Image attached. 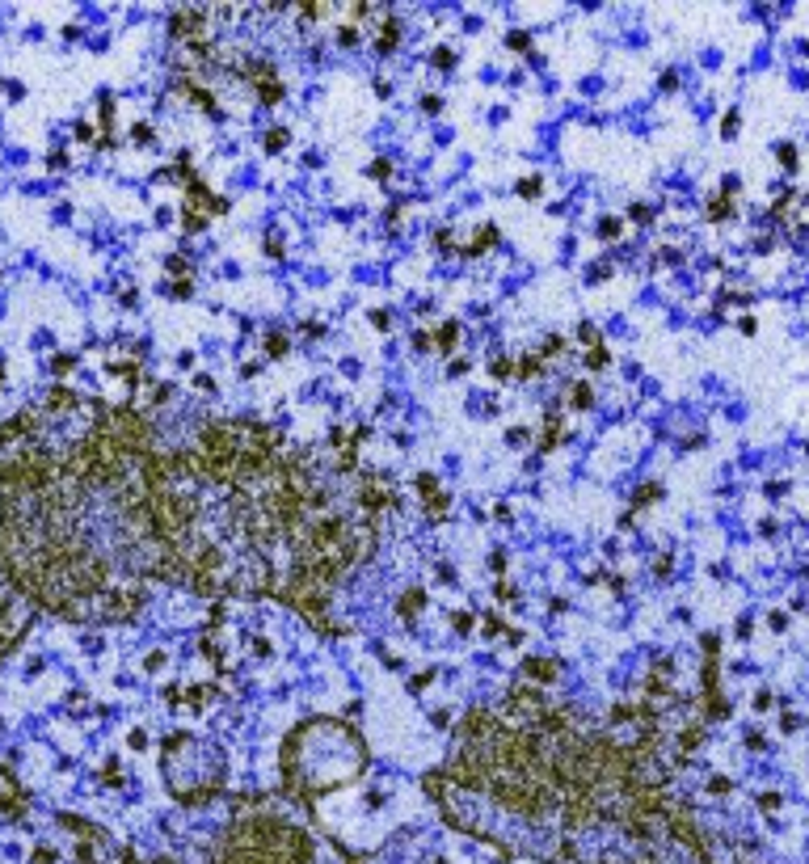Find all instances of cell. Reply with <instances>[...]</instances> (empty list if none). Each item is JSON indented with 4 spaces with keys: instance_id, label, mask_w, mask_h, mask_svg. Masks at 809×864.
<instances>
[{
    "instance_id": "cell-40",
    "label": "cell",
    "mask_w": 809,
    "mask_h": 864,
    "mask_svg": "<svg viewBox=\"0 0 809 864\" xmlns=\"http://www.w3.org/2000/svg\"><path fill=\"white\" fill-rule=\"evenodd\" d=\"M603 278H611V262H594L590 266V283H603Z\"/></svg>"
},
{
    "instance_id": "cell-32",
    "label": "cell",
    "mask_w": 809,
    "mask_h": 864,
    "mask_svg": "<svg viewBox=\"0 0 809 864\" xmlns=\"http://www.w3.org/2000/svg\"><path fill=\"white\" fill-rule=\"evenodd\" d=\"M578 342H582L586 350H590V346H599V329H594L590 320H582V325H578Z\"/></svg>"
},
{
    "instance_id": "cell-41",
    "label": "cell",
    "mask_w": 809,
    "mask_h": 864,
    "mask_svg": "<svg viewBox=\"0 0 809 864\" xmlns=\"http://www.w3.org/2000/svg\"><path fill=\"white\" fill-rule=\"evenodd\" d=\"M729 788H733V784H729V776H713V780H708V793H717V797H725Z\"/></svg>"
},
{
    "instance_id": "cell-14",
    "label": "cell",
    "mask_w": 809,
    "mask_h": 864,
    "mask_svg": "<svg viewBox=\"0 0 809 864\" xmlns=\"http://www.w3.org/2000/svg\"><path fill=\"white\" fill-rule=\"evenodd\" d=\"M704 215H708V220H729V215H733V198H729V194H725V190H721L717 198H708V207H704Z\"/></svg>"
},
{
    "instance_id": "cell-21",
    "label": "cell",
    "mask_w": 809,
    "mask_h": 864,
    "mask_svg": "<svg viewBox=\"0 0 809 864\" xmlns=\"http://www.w3.org/2000/svg\"><path fill=\"white\" fill-rule=\"evenodd\" d=\"M607 363H611V355H607V346H603V342L586 350V367H590V371H603Z\"/></svg>"
},
{
    "instance_id": "cell-18",
    "label": "cell",
    "mask_w": 809,
    "mask_h": 864,
    "mask_svg": "<svg viewBox=\"0 0 809 864\" xmlns=\"http://www.w3.org/2000/svg\"><path fill=\"white\" fill-rule=\"evenodd\" d=\"M262 346H266V355H270V359H283V355L291 350L287 333H266V342H262Z\"/></svg>"
},
{
    "instance_id": "cell-34",
    "label": "cell",
    "mask_w": 809,
    "mask_h": 864,
    "mask_svg": "<svg viewBox=\"0 0 809 864\" xmlns=\"http://www.w3.org/2000/svg\"><path fill=\"white\" fill-rule=\"evenodd\" d=\"M337 43L342 46H359V26H337Z\"/></svg>"
},
{
    "instance_id": "cell-2",
    "label": "cell",
    "mask_w": 809,
    "mask_h": 864,
    "mask_svg": "<svg viewBox=\"0 0 809 864\" xmlns=\"http://www.w3.org/2000/svg\"><path fill=\"white\" fill-rule=\"evenodd\" d=\"M34 611H39L34 599L17 586V578L9 574V565H4V556H0V658L13 654L17 641L30 633Z\"/></svg>"
},
{
    "instance_id": "cell-54",
    "label": "cell",
    "mask_w": 809,
    "mask_h": 864,
    "mask_svg": "<svg viewBox=\"0 0 809 864\" xmlns=\"http://www.w3.org/2000/svg\"><path fill=\"white\" fill-rule=\"evenodd\" d=\"M755 708H759V713H767V708H771V691H767V687L755 696Z\"/></svg>"
},
{
    "instance_id": "cell-53",
    "label": "cell",
    "mask_w": 809,
    "mask_h": 864,
    "mask_svg": "<svg viewBox=\"0 0 809 864\" xmlns=\"http://www.w3.org/2000/svg\"><path fill=\"white\" fill-rule=\"evenodd\" d=\"M489 565H494V574H502V569H506V552H502V548H494V556H489Z\"/></svg>"
},
{
    "instance_id": "cell-23",
    "label": "cell",
    "mask_w": 809,
    "mask_h": 864,
    "mask_svg": "<svg viewBox=\"0 0 809 864\" xmlns=\"http://www.w3.org/2000/svg\"><path fill=\"white\" fill-rule=\"evenodd\" d=\"M413 485H417V494H422V498H434V494H439V477H434V472H417V477H413Z\"/></svg>"
},
{
    "instance_id": "cell-46",
    "label": "cell",
    "mask_w": 809,
    "mask_h": 864,
    "mask_svg": "<svg viewBox=\"0 0 809 864\" xmlns=\"http://www.w3.org/2000/svg\"><path fill=\"white\" fill-rule=\"evenodd\" d=\"M262 249H266L270 258H283V240H278V236H266V240H262Z\"/></svg>"
},
{
    "instance_id": "cell-57",
    "label": "cell",
    "mask_w": 809,
    "mask_h": 864,
    "mask_svg": "<svg viewBox=\"0 0 809 864\" xmlns=\"http://www.w3.org/2000/svg\"><path fill=\"white\" fill-rule=\"evenodd\" d=\"M464 371H468V363H464V359H455V363L447 367V375H451V380H459V375H464Z\"/></svg>"
},
{
    "instance_id": "cell-17",
    "label": "cell",
    "mask_w": 809,
    "mask_h": 864,
    "mask_svg": "<svg viewBox=\"0 0 809 864\" xmlns=\"http://www.w3.org/2000/svg\"><path fill=\"white\" fill-rule=\"evenodd\" d=\"M287 139H291V131H287V127H270L266 136H262V148H266V152H283V148H287Z\"/></svg>"
},
{
    "instance_id": "cell-25",
    "label": "cell",
    "mask_w": 809,
    "mask_h": 864,
    "mask_svg": "<svg viewBox=\"0 0 809 864\" xmlns=\"http://www.w3.org/2000/svg\"><path fill=\"white\" fill-rule=\"evenodd\" d=\"M367 173H371V178H375V182H388V178H392V161H384V156H375V161H371V165H367Z\"/></svg>"
},
{
    "instance_id": "cell-58",
    "label": "cell",
    "mask_w": 809,
    "mask_h": 864,
    "mask_svg": "<svg viewBox=\"0 0 809 864\" xmlns=\"http://www.w3.org/2000/svg\"><path fill=\"white\" fill-rule=\"evenodd\" d=\"M253 654H258V658H266V654H270V641L266 637H253Z\"/></svg>"
},
{
    "instance_id": "cell-10",
    "label": "cell",
    "mask_w": 809,
    "mask_h": 864,
    "mask_svg": "<svg viewBox=\"0 0 809 864\" xmlns=\"http://www.w3.org/2000/svg\"><path fill=\"white\" fill-rule=\"evenodd\" d=\"M21 805V788H17V780L0 768V810H17Z\"/></svg>"
},
{
    "instance_id": "cell-12",
    "label": "cell",
    "mask_w": 809,
    "mask_h": 864,
    "mask_svg": "<svg viewBox=\"0 0 809 864\" xmlns=\"http://www.w3.org/2000/svg\"><path fill=\"white\" fill-rule=\"evenodd\" d=\"M455 337H459V320H443V329L434 333L439 355H451V350H455Z\"/></svg>"
},
{
    "instance_id": "cell-52",
    "label": "cell",
    "mask_w": 809,
    "mask_h": 864,
    "mask_svg": "<svg viewBox=\"0 0 809 864\" xmlns=\"http://www.w3.org/2000/svg\"><path fill=\"white\" fill-rule=\"evenodd\" d=\"M746 746H751V751H763V746H767L763 733H759V729H751V733H746Z\"/></svg>"
},
{
    "instance_id": "cell-35",
    "label": "cell",
    "mask_w": 809,
    "mask_h": 864,
    "mask_svg": "<svg viewBox=\"0 0 809 864\" xmlns=\"http://www.w3.org/2000/svg\"><path fill=\"white\" fill-rule=\"evenodd\" d=\"M506 43L514 46V51H531V34H527V30H514V34H506Z\"/></svg>"
},
{
    "instance_id": "cell-27",
    "label": "cell",
    "mask_w": 809,
    "mask_h": 864,
    "mask_svg": "<svg viewBox=\"0 0 809 864\" xmlns=\"http://www.w3.org/2000/svg\"><path fill=\"white\" fill-rule=\"evenodd\" d=\"M599 236H603V240H620V220H616V215H603V220H599Z\"/></svg>"
},
{
    "instance_id": "cell-24",
    "label": "cell",
    "mask_w": 809,
    "mask_h": 864,
    "mask_svg": "<svg viewBox=\"0 0 809 864\" xmlns=\"http://www.w3.org/2000/svg\"><path fill=\"white\" fill-rule=\"evenodd\" d=\"M738 123H742V110H725V118H721V139L738 136Z\"/></svg>"
},
{
    "instance_id": "cell-43",
    "label": "cell",
    "mask_w": 809,
    "mask_h": 864,
    "mask_svg": "<svg viewBox=\"0 0 809 864\" xmlns=\"http://www.w3.org/2000/svg\"><path fill=\"white\" fill-rule=\"evenodd\" d=\"M211 696H215V687H190V700H194L198 708H203V704H207Z\"/></svg>"
},
{
    "instance_id": "cell-20",
    "label": "cell",
    "mask_w": 809,
    "mask_h": 864,
    "mask_svg": "<svg viewBox=\"0 0 809 864\" xmlns=\"http://www.w3.org/2000/svg\"><path fill=\"white\" fill-rule=\"evenodd\" d=\"M629 721H636V704H616L607 713V726H629Z\"/></svg>"
},
{
    "instance_id": "cell-51",
    "label": "cell",
    "mask_w": 809,
    "mask_h": 864,
    "mask_svg": "<svg viewBox=\"0 0 809 864\" xmlns=\"http://www.w3.org/2000/svg\"><path fill=\"white\" fill-rule=\"evenodd\" d=\"M497 633H502V620L489 611V616H485V637H497Z\"/></svg>"
},
{
    "instance_id": "cell-15",
    "label": "cell",
    "mask_w": 809,
    "mask_h": 864,
    "mask_svg": "<svg viewBox=\"0 0 809 864\" xmlns=\"http://www.w3.org/2000/svg\"><path fill=\"white\" fill-rule=\"evenodd\" d=\"M662 494H666V489H662V481H645V485H641V489H636V494H632V510H641V506H649V502H658V498H662Z\"/></svg>"
},
{
    "instance_id": "cell-4",
    "label": "cell",
    "mask_w": 809,
    "mask_h": 864,
    "mask_svg": "<svg viewBox=\"0 0 809 864\" xmlns=\"http://www.w3.org/2000/svg\"><path fill=\"white\" fill-rule=\"evenodd\" d=\"M245 81L258 89V101L262 106H278L283 101V81H278V72H274V63H266V59H249L245 63Z\"/></svg>"
},
{
    "instance_id": "cell-56",
    "label": "cell",
    "mask_w": 809,
    "mask_h": 864,
    "mask_svg": "<svg viewBox=\"0 0 809 864\" xmlns=\"http://www.w3.org/2000/svg\"><path fill=\"white\" fill-rule=\"evenodd\" d=\"M767 624H771V629H784V624H788V616H784V611H771V616H767Z\"/></svg>"
},
{
    "instance_id": "cell-30",
    "label": "cell",
    "mask_w": 809,
    "mask_h": 864,
    "mask_svg": "<svg viewBox=\"0 0 809 864\" xmlns=\"http://www.w3.org/2000/svg\"><path fill=\"white\" fill-rule=\"evenodd\" d=\"M494 599H497V603H514V599H519V591H514L506 578H497V582H494Z\"/></svg>"
},
{
    "instance_id": "cell-9",
    "label": "cell",
    "mask_w": 809,
    "mask_h": 864,
    "mask_svg": "<svg viewBox=\"0 0 809 864\" xmlns=\"http://www.w3.org/2000/svg\"><path fill=\"white\" fill-rule=\"evenodd\" d=\"M494 245H497V224H485L477 232V240L459 245V253H464V258H477V253H485V249H494Z\"/></svg>"
},
{
    "instance_id": "cell-37",
    "label": "cell",
    "mask_w": 809,
    "mask_h": 864,
    "mask_svg": "<svg viewBox=\"0 0 809 864\" xmlns=\"http://www.w3.org/2000/svg\"><path fill=\"white\" fill-rule=\"evenodd\" d=\"M775 152H780V161H784V169H797V148H793V143H780V148H775Z\"/></svg>"
},
{
    "instance_id": "cell-19",
    "label": "cell",
    "mask_w": 809,
    "mask_h": 864,
    "mask_svg": "<svg viewBox=\"0 0 809 864\" xmlns=\"http://www.w3.org/2000/svg\"><path fill=\"white\" fill-rule=\"evenodd\" d=\"M447 510H451V498L443 489H439L434 498H426V514H430V519H447Z\"/></svg>"
},
{
    "instance_id": "cell-39",
    "label": "cell",
    "mask_w": 809,
    "mask_h": 864,
    "mask_svg": "<svg viewBox=\"0 0 809 864\" xmlns=\"http://www.w3.org/2000/svg\"><path fill=\"white\" fill-rule=\"evenodd\" d=\"M430 683H434V671H417V675L409 679V687H413V691H426Z\"/></svg>"
},
{
    "instance_id": "cell-13",
    "label": "cell",
    "mask_w": 809,
    "mask_h": 864,
    "mask_svg": "<svg viewBox=\"0 0 809 864\" xmlns=\"http://www.w3.org/2000/svg\"><path fill=\"white\" fill-rule=\"evenodd\" d=\"M514 375H519V380H536V375H544V359H539V355H523V359H514Z\"/></svg>"
},
{
    "instance_id": "cell-7",
    "label": "cell",
    "mask_w": 809,
    "mask_h": 864,
    "mask_svg": "<svg viewBox=\"0 0 809 864\" xmlns=\"http://www.w3.org/2000/svg\"><path fill=\"white\" fill-rule=\"evenodd\" d=\"M422 607H426V591H422V586H409V591L397 599V616H401L404 624H413Z\"/></svg>"
},
{
    "instance_id": "cell-36",
    "label": "cell",
    "mask_w": 809,
    "mask_h": 864,
    "mask_svg": "<svg viewBox=\"0 0 809 864\" xmlns=\"http://www.w3.org/2000/svg\"><path fill=\"white\" fill-rule=\"evenodd\" d=\"M422 110H426V114H443V97H439V93H426V97H422Z\"/></svg>"
},
{
    "instance_id": "cell-16",
    "label": "cell",
    "mask_w": 809,
    "mask_h": 864,
    "mask_svg": "<svg viewBox=\"0 0 809 864\" xmlns=\"http://www.w3.org/2000/svg\"><path fill=\"white\" fill-rule=\"evenodd\" d=\"M569 401H574V410H590V405H594V388H590L586 380H574V384H569Z\"/></svg>"
},
{
    "instance_id": "cell-3",
    "label": "cell",
    "mask_w": 809,
    "mask_h": 864,
    "mask_svg": "<svg viewBox=\"0 0 809 864\" xmlns=\"http://www.w3.org/2000/svg\"><path fill=\"white\" fill-rule=\"evenodd\" d=\"M392 506H397V489H392V477H388V472L362 477V485H359L362 519H375V514H384V510H392Z\"/></svg>"
},
{
    "instance_id": "cell-5",
    "label": "cell",
    "mask_w": 809,
    "mask_h": 864,
    "mask_svg": "<svg viewBox=\"0 0 809 864\" xmlns=\"http://www.w3.org/2000/svg\"><path fill=\"white\" fill-rule=\"evenodd\" d=\"M561 422H565V410L561 405H552L548 417H544V430H539V452H552V447H561Z\"/></svg>"
},
{
    "instance_id": "cell-42",
    "label": "cell",
    "mask_w": 809,
    "mask_h": 864,
    "mask_svg": "<svg viewBox=\"0 0 809 864\" xmlns=\"http://www.w3.org/2000/svg\"><path fill=\"white\" fill-rule=\"evenodd\" d=\"M527 439H531V434H527V430H523V426H514V430H506V443H510V447H523V443H527Z\"/></svg>"
},
{
    "instance_id": "cell-33",
    "label": "cell",
    "mask_w": 809,
    "mask_h": 864,
    "mask_svg": "<svg viewBox=\"0 0 809 864\" xmlns=\"http://www.w3.org/2000/svg\"><path fill=\"white\" fill-rule=\"evenodd\" d=\"M629 220H636V224H649V220H653V207H649V203H632V207H629Z\"/></svg>"
},
{
    "instance_id": "cell-47",
    "label": "cell",
    "mask_w": 809,
    "mask_h": 864,
    "mask_svg": "<svg viewBox=\"0 0 809 864\" xmlns=\"http://www.w3.org/2000/svg\"><path fill=\"white\" fill-rule=\"evenodd\" d=\"M759 805H763L767 814H771V810H780V793H759Z\"/></svg>"
},
{
    "instance_id": "cell-45",
    "label": "cell",
    "mask_w": 809,
    "mask_h": 864,
    "mask_svg": "<svg viewBox=\"0 0 809 864\" xmlns=\"http://www.w3.org/2000/svg\"><path fill=\"white\" fill-rule=\"evenodd\" d=\"M430 726L447 729V726H451V713H447V708H430Z\"/></svg>"
},
{
    "instance_id": "cell-28",
    "label": "cell",
    "mask_w": 809,
    "mask_h": 864,
    "mask_svg": "<svg viewBox=\"0 0 809 864\" xmlns=\"http://www.w3.org/2000/svg\"><path fill=\"white\" fill-rule=\"evenodd\" d=\"M451 629H455L459 637H468V633H472V611H451Z\"/></svg>"
},
{
    "instance_id": "cell-1",
    "label": "cell",
    "mask_w": 809,
    "mask_h": 864,
    "mask_svg": "<svg viewBox=\"0 0 809 864\" xmlns=\"http://www.w3.org/2000/svg\"><path fill=\"white\" fill-rule=\"evenodd\" d=\"M367 759L371 755L350 726L333 717H312L283 746V780L295 797H320L329 788L359 780Z\"/></svg>"
},
{
    "instance_id": "cell-26",
    "label": "cell",
    "mask_w": 809,
    "mask_h": 864,
    "mask_svg": "<svg viewBox=\"0 0 809 864\" xmlns=\"http://www.w3.org/2000/svg\"><path fill=\"white\" fill-rule=\"evenodd\" d=\"M561 350H565V337H561V333H548V337H544V346H539L536 355H539V359H548V355H561Z\"/></svg>"
},
{
    "instance_id": "cell-49",
    "label": "cell",
    "mask_w": 809,
    "mask_h": 864,
    "mask_svg": "<svg viewBox=\"0 0 809 864\" xmlns=\"http://www.w3.org/2000/svg\"><path fill=\"white\" fill-rule=\"evenodd\" d=\"M797 726H801V717H797V713H784V717H780V729H784V733H793Z\"/></svg>"
},
{
    "instance_id": "cell-60",
    "label": "cell",
    "mask_w": 809,
    "mask_h": 864,
    "mask_svg": "<svg viewBox=\"0 0 809 864\" xmlns=\"http://www.w3.org/2000/svg\"><path fill=\"white\" fill-rule=\"evenodd\" d=\"M240 375H245V380H253V375H262V363H245V367H240Z\"/></svg>"
},
{
    "instance_id": "cell-22",
    "label": "cell",
    "mask_w": 809,
    "mask_h": 864,
    "mask_svg": "<svg viewBox=\"0 0 809 864\" xmlns=\"http://www.w3.org/2000/svg\"><path fill=\"white\" fill-rule=\"evenodd\" d=\"M514 190H519V198H539V194H544V178H539V173H531V178H523Z\"/></svg>"
},
{
    "instance_id": "cell-29",
    "label": "cell",
    "mask_w": 809,
    "mask_h": 864,
    "mask_svg": "<svg viewBox=\"0 0 809 864\" xmlns=\"http://www.w3.org/2000/svg\"><path fill=\"white\" fill-rule=\"evenodd\" d=\"M430 63H434L439 72H451V63H455V51H451V46H439V51L430 55Z\"/></svg>"
},
{
    "instance_id": "cell-59",
    "label": "cell",
    "mask_w": 809,
    "mask_h": 864,
    "mask_svg": "<svg viewBox=\"0 0 809 864\" xmlns=\"http://www.w3.org/2000/svg\"><path fill=\"white\" fill-rule=\"evenodd\" d=\"M662 89H678V72H662Z\"/></svg>"
},
{
    "instance_id": "cell-55",
    "label": "cell",
    "mask_w": 809,
    "mask_h": 864,
    "mask_svg": "<svg viewBox=\"0 0 809 864\" xmlns=\"http://www.w3.org/2000/svg\"><path fill=\"white\" fill-rule=\"evenodd\" d=\"M371 325H375V329H388V312H384V308H375V312H371Z\"/></svg>"
},
{
    "instance_id": "cell-50",
    "label": "cell",
    "mask_w": 809,
    "mask_h": 864,
    "mask_svg": "<svg viewBox=\"0 0 809 864\" xmlns=\"http://www.w3.org/2000/svg\"><path fill=\"white\" fill-rule=\"evenodd\" d=\"M439 582H455V565H447V561H439Z\"/></svg>"
},
{
    "instance_id": "cell-38",
    "label": "cell",
    "mask_w": 809,
    "mask_h": 864,
    "mask_svg": "<svg viewBox=\"0 0 809 864\" xmlns=\"http://www.w3.org/2000/svg\"><path fill=\"white\" fill-rule=\"evenodd\" d=\"M430 346H434V333H426V329H417V333H413V350H422V355H426V350H430Z\"/></svg>"
},
{
    "instance_id": "cell-48",
    "label": "cell",
    "mask_w": 809,
    "mask_h": 864,
    "mask_svg": "<svg viewBox=\"0 0 809 864\" xmlns=\"http://www.w3.org/2000/svg\"><path fill=\"white\" fill-rule=\"evenodd\" d=\"M653 574H658V578H671V552H662V556H658V565H653Z\"/></svg>"
},
{
    "instance_id": "cell-11",
    "label": "cell",
    "mask_w": 809,
    "mask_h": 864,
    "mask_svg": "<svg viewBox=\"0 0 809 864\" xmlns=\"http://www.w3.org/2000/svg\"><path fill=\"white\" fill-rule=\"evenodd\" d=\"M700 742H704V721H691V726L678 733V751H683V759H687L691 751H700Z\"/></svg>"
},
{
    "instance_id": "cell-6",
    "label": "cell",
    "mask_w": 809,
    "mask_h": 864,
    "mask_svg": "<svg viewBox=\"0 0 809 864\" xmlns=\"http://www.w3.org/2000/svg\"><path fill=\"white\" fill-rule=\"evenodd\" d=\"M523 675L536 683V687H548V683H556V662H552V658H527V662H523Z\"/></svg>"
},
{
    "instance_id": "cell-44",
    "label": "cell",
    "mask_w": 809,
    "mask_h": 864,
    "mask_svg": "<svg viewBox=\"0 0 809 864\" xmlns=\"http://www.w3.org/2000/svg\"><path fill=\"white\" fill-rule=\"evenodd\" d=\"M329 9L325 4H300V17H308V21H316V17H325Z\"/></svg>"
},
{
    "instance_id": "cell-8",
    "label": "cell",
    "mask_w": 809,
    "mask_h": 864,
    "mask_svg": "<svg viewBox=\"0 0 809 864\" xmlns=\"http://www.w3.org/2000/svg\"><path fill=\"white\" fill-rule=\"evenodd\" d=\"M397 43H401V21H397V13H388L384 30H380V39H375V51H380V55H392Z\"/></svg>"
},
{
    "instance_id": "cell-31",
    "label": "cell",
    "mask_w": 809,
    "mask_h": 864,
    "mask_svg": "<svg viewBox=\"0 0 809 864\" xmlns=\"http://www.w3.org/2000/svg\"><path fill=\"white\" fill-rule=\"evenodd\" d=\"M489 375H494V380H510V375H514V359H494V363H489Z\"/></svg>"
}]
</instances>
